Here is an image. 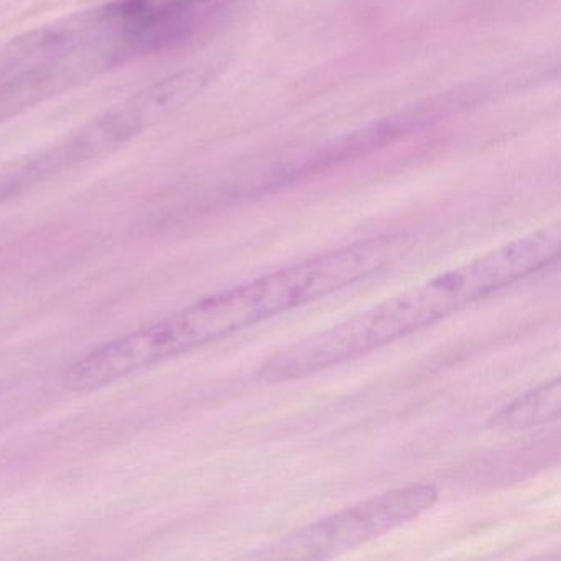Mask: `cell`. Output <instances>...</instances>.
Masks as SVG:
<instances>
[{
    "label": "cell",
    "mask_w": 561,
    "mask_h": 561,
    "mask_svg": "<svg viewBox=\"0 0 561 561\" xmlns=\"http://www.w3.org/2000/svg\"><path fill=\"white\" fill-rule=\"evenodd\" d=\"M439 491L430 482H410L373 495L290 531L257 554L267 560H323L356 550L435 507Z\"/></svg>",
    "instance_id": "cell-3"
},
{
    "label": "cell",
    "mask_w": 561,
    "mask_h": 561,
    "mask_svg": "<svg viewBox=\"0 0 561 561\" xmlns=\"http://www.w3.org/2000/svg\"><path fill=\"white\" fill-rule=\"evenodd\" d=\"M560 249V222L554 221L291 344L265 360L257 377L264 382L304 379L373 353L550 267Z\"/></svg>",
    "instance_id": "cell-1"
},
{
    "label": "cell",
    "mask_w": 561,
    "mask_h": 561,
    "mask_svg": "<svg viewBox=\"0 0 561 561\" xmlns=\"http://www.w3.org/2000/svg\"><path fill=\"white\" fill-rule=\"evenodd\" d=\"M560 410L561 380L560 377H553L502 407L491 416L489 428L497 432H520L548 425L560 419Z\"/></svg>",
    "instance_id": "cell-5"
},
{
    "label": "cell",
    "mask_w": 561,
    "mask_h": 561,
    "mask_svg": "<svg viewBox=\"0 0 561 561\" xmlns=\"http://www.w3.org/2000/svg\"><path fill=\"white\" fill-rule=\"evenodd\" d=\"M209 78L208 68H190L157 81L78 133L2 170L5 185L19 195L65 170L119 149L188 103Z\"/></svg>",
    "instance_id": "cell-2"
},
{
    "label": "cell",
    "mask_w": 561,
    "mask_h": 561,
    "mask_svg": "<svg viewBox=\"0 0 561 561\" xmlns=\"http://www.w3.org/2000/svg\"><path fill=\"white\" fill-rule=\"evenodd\" d=\"M232 2L234 0H163V4L152 5L140 19L137 32L140 50L185 37Z\"/></svg>",
    "instance_id": "cell-4"
}]
</instances>
